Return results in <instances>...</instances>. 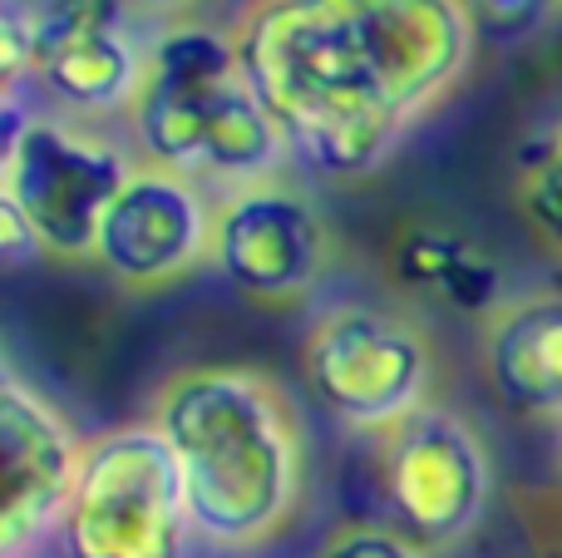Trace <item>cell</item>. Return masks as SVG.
Here are the masks:
<instances>
[{"mask_svg": "<svg viewBox=\"0 0 562 558\" xmlns=\"http://www.w3.org/2000/svg\"><path fill=\"white\" fill-rule=\"evenodd\" d=\"M227 30L286 154L330 183L380 174L484 40L469 0H247Z\"/></svg>", "mask_w": 562, "mask_h": 558, "instance_id": "obj_1", "label": "cell"}, {"mask_svg": "<svg viewBox=\"0 0 562 558\" xmlns=\"http://www.w3.org/2000/svg\"><path fill=\"white\" fill-rule=\"evenodd\" d=\"M154 425L183 470L198 544L252 554L306 504V425L277 376L257 366H188L154 395Z\"/></svg>", "mask_w": 562, "mask_h": 558, "instance_id": "obj_2", "label": "cell"}, {"mask_svg": "<svg viewBox=\"0 0 562 558\" xmlns=\"http://www.w3.org/2000/svg\"><path fill=\"white\" fill-rule=\"evenodd\" d=\"M124 119L144 164L173 168L203 188L217 183L223 193L281 178L291 158L281 129L247 85L233 30L207 20H168L148 40L144 85Z\"/></svg>", "mask_w": 562, "mask_h": 558, "instance_id": "obj_3", "label": "cell"}, {"mask_svg": "<svg viewBox=\"0 0 562 558\" xmlns=\"http://www.w3.org/2000/svg\"><path fill=\"white\" fill-rule=\"evenodd\" d=\"M134 158L109 134L59 109H10L0 148V203L20 208L45 257L89 263Z\"/></svg>", "mask_w": 562, "mask_h": 558, "instance_id": "obj_4", "label": "cell"}, {"mask_svg": "<svg viewBox=\"0 0 562 558\" xmlns=\"http://www.w3.org/2000/svg\"><path fill=\"white\" fill-rule=\"evenodd\" d=\"M193 510L183 470L154 421L89 435L59 544L65 558H188Z\"/></svg>", "mask_w": 562, "mask_h": 558, "instance_id": "obj_5", "label": "cell"}, {"mask_svg": "<svg viewBox=\"0 0 562 558\" xmlns=\"http://www.w3.org/2000/svg\"><path fill=\"white\" fill-rule=\"evenodd\" d=\"M301 371L321 411L366 435H385L429 405L435 346L425 326L385 302H330L301 336Z\"/></svg>", "mask_w": 562, "mask_h": 558, "instance_id": "obj_6", "label": "cell"}, {"mask_svg": "<svg viewBox=\"0 0 562 558\" xmlns=\"http://www.w3.org/2000/svg\"><path fill=\"white\" fill-rule=\"evenodd\" d=\"M380 490L395 529L425 554H439L479 529L494 490V460L464 415L429 401L380 435Z\"/></svg>", "mask_w": 562, "mask_h": 558, "instance_id": "obj_7", "label": "cell"}, {"mask_svg": "<svg viewBox=\"0 0 562 558\" xmlns=\"http://www.w3.org/2000/svg\"><path fill=\"white\" fill-rule=\"evenodd\" d=\"M207 267L252 302L291 306L326 282L330 223L301 188L281 178L227 188L213 203V263Z\"/></svg>", "mask_w": 562, "mask_h": 558, "instance_id": "obj_8", "label": "cell"}, {"mask_svg": "<svg viewBox=\"0 0 562 558\" xmlns=\"http://www.w3.org/2000/svg\"><path fill=\"white\" fill-rule=\"evenodd\" d=\"M30 20V85L69 119L128 114L144 85L148 45L128 30L124 0H35Z\"/></svg>", "mask_w": 562, "mask_h": 558, "instance_id": "obj_9", "label": "cell"}, {"mask_svg": "<svg viewBox=\"0 0 562 558\" xmlns=\"http://www.w3.org/2000/svg\"><path fill=\"white\" fill-rule=\"evenodd\" d=\"M213 203L203 183L138 164L99 227L94 263L128 292H158L213 263Z\"/></svg>", "mask_w": 562, "mask_h": 558, "instance_id": "obj_10", "label": "cell"}, {"mask_svg": "<svg viewBox=\"0 0 562 558\" xmlns=\"http://www.w3.org/2000/svg\"><path fill=\"white\" fill-rule=\"evenodd\" d=\"M85 435L15 371L0 376V460H5V510L0 558H30L59 534L85 465Z\"/></svg>", "mask_w": 562, "mask_h": 558, "instance_id": "obj_11", "label": "cell"}, {"mask_svg": "<svg viewBox=\"0 0 562 558\" xmlns=\"http://www.w3.org/2000/svg\"><path fill=\"white\" fill-rule=\"evenodd\" d=\"M484 381L518 421H562V292H518L484 316Z\"/></svg>", "mask_w": 562, "mask_h": 558, "instance_id": "obj_12", "label": "cell"}, {"mask_svg": "<svg viewBox=\"0 0 562 558\" xmlns=\"http://www.w3.org/2000/svg\"><path fill=\"white\" fill-rule=\"evenodd\" d=\"M390 267H395L400 287L469 316H494L508 302L498 263L474 237L449 233V227H405L395 237Z\"/></svg>", "mask_w": 562, "mask_h": 558, "instance_id": "obj_13", "label": "cell"}, {"mask_svg": "<svg viewBox=\"0 0 562 558\" xmlns=\"http://www.w3.org/2000/svg\"><path fill=\"white\" fill-rule=\"evenodd\" d=\"M514 198H518V213H524L528 233L553 257H562V119L528 148L524 168H518Z\"/></svg>", "mask_w": 562, "mask_h": 558, "instance_id": "obj_14", "label": "cell"}, {"mask_svg": "<svg viewBox=\"0 0 562 558\" xmlns=\"http://www.w3.org/2000/svg\"><path fill=\"white\" fill-rule=\"evenodd\" d=\"M316 558H429L409 534H400L395 524H366L346 520L321 539Z\"/></svg>", "mask_w": 562, "mask_h": 558, "instance_id": "obj_15", "label": "cell"}, {"mask_svg": "<svg viewBox=\"0 0 562 558\" xmlns=\"http://www.w3.org/2000/svg\"><path fill=\"white\" fill-rule=\"evenodd\" d=\"M484 40H524L543 30L562 10V0H469Z\"/></svg>", "mask_w": 562, "mask_h": 558, "instance_id": "obj_16", "label": "cell"}, {"mask_svg": "<svg viewBox=\"0 0 562 558\" xmlns=\"http://www.w3.org/2000/svg\"><path fill=\"white\" fill-rule=\"evenodd\" d=\"M0 257H5V267H25L35 263V257H45V247H40L35 227L20 217V208L0 203Z\"/></svg>", "mask_w": 562, "mask_h": 558, "instance_id": "obj_17", "label": "cell"}, {"mask_svg": "<svg viewBox=\"0 0 562 558\" xmlns=\"http://www.w3.org/2000/svg\"><path fill=\"white\" fill-rule=\"evenodd\" d=\"M128 10H154V15H164V10H178L183 0H124Z\"/></svg>", "mask_w": 562, "mask_h": 558, "instance_id": "obj_18", "label": "cell"}, {"mask_svg": "<svg viewBox=\"0 0 562 558\" xmlns=\"http://www.w3.org/2000/svg\"><path fill=\"white\" fill-rule=\"evenodd\" d=\"M553 490H558V500H562V440H558V455H553Z\"/></svg>", "mask_w": 562, "mask_h": 558, "instance_id": "obj_19", "label": "cell"}]
</instances>
